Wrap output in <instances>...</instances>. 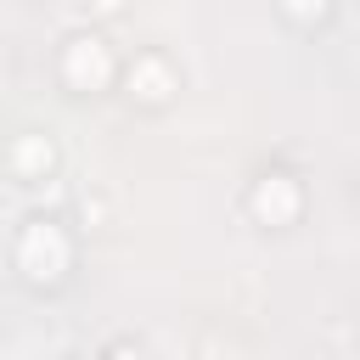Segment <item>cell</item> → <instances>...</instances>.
<instances>
[{
	"instance_id": "cell-2",
	"label": "cell",
	"mask_w": 360,
	"mask_h": 360,
	"mask_svg": "<svg viewBox=\"0 0 360 360\" xmlns=\"http://www.w3.org/2000/svg\"><path fill=\"white\" fill-rule=\"evenodd\" d=\"M287 6H292V11H298V17H315V11H321V6H326V0H287Z\"/></svg>"
},
{
	"instance_id": "cell-1",
	"label": "cell",
	"mask_w": 360,
	"mask_h": 360,
	"mask_svg": "<svg viewBox=\"0 0 360 360\" xmlns=\"http://www.w3.org/2000/svg\"><path fill=\"white\" fill-rule=\"evenodd\" d=\"M68 73H73V79H84V73H90V84H96V79L107 73V51H101V39H73Z\"/></svg>"
}]
</instances>
